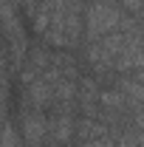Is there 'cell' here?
<instances>
[{"mask_svg": "<svg viewBox=\"0 0 144 147\" xmlns=\"http://www.w3.org/2000/svg\"><path fill=\"white\" fill-rule=\"evenodd\" d=\"M122 23V14H119V9L110 3V0H96L93 3V9H90V28H93V37L99 34H108L110 28H116Z\"/></svg>", "mask_w": 144, "mask_h": 147, "instance_id": "1", "label": "cell"}]
</instances>
